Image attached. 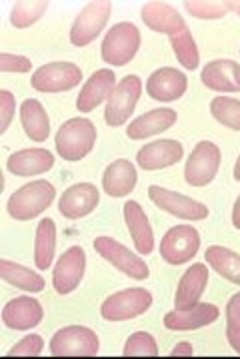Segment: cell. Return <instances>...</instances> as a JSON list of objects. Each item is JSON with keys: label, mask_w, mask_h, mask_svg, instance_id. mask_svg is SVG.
I'll return each mask as SVG.
<instances>
[{"label": "cell", "mask_w": 240, "mask_h": 359, "mask_svg": "<svg viewBox=\"0 0 240 359\" xmlns=\"http://www.w3.org/2000/svg\"><path fill=\"white\" fill-rule=\"evenodd\" d=\"M97 139H99V130L94 123L86 116H74L69 118L64 125H60L55 137V147L64 161L78 163L94 149Z\"/></svg>", "instance_id": "1"}, {"label": "cell", "mask_w": 240, "mask_h": 359, "mask_svg": "<svg viewBox=\"0 0 240 359\" xmlns=\"http://www.w3.org/2000/svg\"><path fill=\"white\" fill-rule=\"evenodd\" d=\"M57 187L50 181H30L8 197L6 211L15 221H30L43 215L44 211L55 203Z\"/></svg>", "instance_id": "2"}, {"label": "cell", "mask_w": 240, "mask_h": 359, "mask_svg": "<svg viewBox=\"0 0 240 359\" xmlns=\"http://www.w3.org/2000/svg\"><path fill=\"white\" fill-rule=\"evenodd\" d=\"M141 30L132 22H118L108 30L100 44V57L111 67H125L141 48Z\"/></svg>", "instance_id": "3"}, {"label": "cell", "mask_w": 240, "mask_h": 359, "mask_svg": "<svg viewBox=\"0 0 240 359\" xmlns=\"http://www.w3.org/2000/svg\"><path fill=\"white\" fill-rule=\"evenodd\" d=\"M150 307H153L150 291L142 287H132L106 297L100 305V316L106 321L118 323V321H128V319L144 316Z\"/></svg>", "instance_id": "4"}, {"label": "cell", "mask_w": 240, "mask_h": 359, "mask_svg": "<svg viewBox=\"0 0 240 359\" xmlns=\"http://www.w3.org/2000/svg\"><path fill=\"white\" fill-rule=\"evenodd\" d=\"M50 353L58 358H92L97 355L100 349V339L97 331L83 325H69L58 330L52 339H50Z\"/></svg>", "instance_id": "5"}, {"label": "cell", "mask_w": 240, "mask_h": 359, "mask_svg": "<svg viewBox=\"0 0 240 359\" xmlns=\"http://www.w3.org/2000/svg\"><path fill=\"white\" fill-rule=\"evenodd\" d=\"M142 95V81L136 74H127L111 95V99L106 101L104 109V123L108 127H122L127 125L128 118L132 116L136 104L141 101Z\"/></svg>", "instance_id": "6"}, {"label": "cell", "mask_w": 240, "mask_h": 359, "mask_svg": "<svg viewBox=\"0 0 240 359\" xmlns=\"http://www.w3.org/2000/svg\"><path fill=\"white\" fill-rule=\"evenodd\" d=\"M111 15H113V2H108V0L88 2L72 22L71 34H69L72 46L83 48V46L94 43L97 36H100V32L106 27Z\"/></svg>", "instance_id": "7"}, {"label": "cell", "mask_w": 240, "mask_h": 359, "mask_svg": "<svg viewBox=\"0 0 240 359\" xmlns=\"http://www.w3.org/2000/svg\"><path fill=\"white\" fill-rule=\"evenodd\" d=\"M223 153L218 144L212 141H200L192 149L190 157L184 165V181L190 187H206L211 185L220 169Z\"/></svg>", "instance_id": "8"}, {"label": "cell", "mask_w": 240, "mask_h": 359, "mask_svg": "<svg viewBox=\"0 0 240 359\" xmlns=\"http://www.w3.org/2000/svg\"><path fill=\"white\" fill-rule=\"evenodd\" d=\"M92 247L94 251L99 253L100 257L104 261H108L113 265L114 269H118L120 273H125L130 279H136V281H144L148 275H150V269L146 265V261H142L136 253H132L128 247L116 241L113 237H97L92 241Z\"/></svg>", "instance_id": "9"}, {"label": "cell", "mask_w": 240, "mask_h": 359, "mask_svg": "<svg viewBox=\"0 0 240 359\" xmlns=\"http://www.w3.org/2000/svg\"><path fill=\"white\" fill-rule=\"evenodd\" d=\"M83 83V69L74 62H48L32 72L30 86L38 93H64Z\"/></svg>", "instance_id": "10"}, {"label": "cell", "mask_w": 240, "mask_h": 359, "mask_svg": "<svg viewBox=\"0 0 240 359\" xmlns=\"http://www.w3.org/2000/svg\"><path fill=\"white\" fill-rule=\"evenodd\" d=\"M148 197L156 207L172 217H178L184 221H204L211 215V209L204 203L190 199L188 195L170 191V189L150 185L148 187Z\"/></svg>", "instance_id": "11"}, {"label": "cell", "mask_w": 240, "mask_h": 359, "mask_svg": "<svg viewBox=\"0 0 240 359\" xmlns=\"http://www.w3.org/2000/svg\"><path fill=\"white\" fill-rule=\"evenodd\" d=\"M200 249V235L192 225L170 227L160 239V257L169 265H184L197 257Z\"/></svg>", "instance_id": "12"}, {"label": "cell", "mask_w": 240, "mask_h": 359, "mask_svg": "<svg viewBox=\"0 0 240 359\" xmlns=\"http://www.w3.org/2000/svg\"><path fill=\"white\" fill-rule=\"evenodd\" d=\"M86 271V253L80 245L69 247L58 257L52 271V287L58 295H71L80 285Z\"/></svg>", "instance_id": "13"}, {"label": "cell", "mask_w": 240, "mask_h": 359, "mask_svg": "<svg viewBox=\"0 0 240 359\" xmlns=\"http://www.w3.org/2000/svg\"><path fill=\"white\" fill-rule=\"evenodd\" d=\"M100 203V193L92 183H76L66 189L58 199V213L71 221L88 217Z\"/></svg>", "instance_id": "14"}, {"label": "cell", "mask_w": 240, "mask_h": 359, "mask_svg": "<svg viewBox=\"0 0 240 359\" xmlns=\"http://www.w3.org/2000/svg\"><path fill=\"white\" fill-rule=\"evenodd\" d=\"M184 157V147L176 139H158L148 143L136 153V163L144 171H160L181 163Z\"/></svg>", "instance_id": "15"}, {"label": "cell", "mask_w": 240, "mask_h": 359, "mask_svg": "<svg viewBox=\"0 0 240 359\" xmlns=\"http://www.w3.org/2000/svg\"><path fill=\"white\" fill-rule=\"evenodd\" d=\"M44 319V309L34 297L20 295L4 305L2 323L13 331H29L41 325Z\"/></svg>", "instance_id": "16"}, {"label": "cell", "mask_w": 240, "mask_h": 359, "mask_svg": "<svg viewBox=\"0 0 240 359\" xmlns=\"http://www.w3.org/2000/svg\"><path fill=\"white\" fill-rule=\"evenodd\" d=\"M188 88V79L183 71L174 67H162L155 71L146 81V93L153 101H178Z\"/></svg>", "instance_id": "17"}, {"label": "cell", "mask_w": 240, "mask_h": 359, "mask_svg": "<svg viewBox=\"0 0 240 359\" xmlns=\"http://www.w3.org/2000/svg\"><path fill=\"white\" fill-rule=\"evenodd\" d=\"M116 74L113 69H100L88 76L76 99V109L80 113H92L97 107L111 99V95L116 88Z\"/></svg>", "instance_id": "18"}, {"label": "cell", "mask_w": 240, "mask_h": 359, "mask_svg": "<svg viewBox=\"0 0 240 359\" xmlns=\"http://www.w3.org/2000/svg\"><path fill=\"white\" fill-rule=\"evenodd\" d=\"M220 309L212 303H197L188 309H174L164 316V327L169 331H197L214 323Z\"/></svg>", "instance_id": "19"}, {"label": "cell", "mask_w": 240, "mask_h": 359, "mask_svg": "<svg viewBox=\"0 0 240 359\" xmlns=\"http://www.w3.org/2000/svg\"><path fill=\"white\" fill-rule=\"evenodd\" d=\"M202 85L216 93H240V65L230 58H216L200 72Z\"/></svg>", "instance_id": "20"}, {"label": "cell", "mask_w": 240, "mask_h": 359, "mask_svg": "<svg viewBox=\"0 0 240 359\" xmlns=\"http://www.w3.org/2000/svg\"><path fill=\"white\" fill-rule=\"evenodd\" d=\"M209 267L206 263H192L178 281L174 293V309H188L200 303V297L209 285Z\"/></svg>", "instance_id": "21"}, {"label": "cell", "mask_w": 240, "mask_h": 359, "mask_svg": "<svg viewBox=\"0 0 240 359\" xmlns=\"http://www.w3.org/2000/svg\"><path fill=\"white\" fill-rule=\"evenodd\" d=\"M136 181L139 172L128 158H116L102 172V189L113 199L128 197L136 187Z\"/></svg>", "instance_id": "22"}, {"label": "cell", "mask_w": 240, "mask_h": 359, "mask_svg": "<svg viewBox=\"0 0 240 359\" xmlns=\"http://www.w3.org/2000/svg\"><path fill=\"white\" fill-rule=\"evenodd\" d=\"M122 213H125V223L132 237V243L136 245V251L141 255H150L155 251V231L150 227V221L141 207V203L127 201L122 207Z\"/></svg>", "instance_id": "23"}, {"label": "cell", "mask_w": 240, "mask_h": 359, "mask_svg": "<svg viewBox=\"0 0 240 359\" xmlns=\"http://www.w3.org/2000/svg\"><path fill=\"white\" fill-rule=\"evenodd\" d=\"M144 25L155 32H162L167 36L178 34L181 30L188 29L181 13L167 2H146L141 8Z\"/></svg>", "instance_id": "24"}, {"label": "cell", "mask_w": 240, "mask_h": 359, "mask_svg": "<svg viewBox=\"0 0 240 359\" xmlns=\"http://www.w3.org/2000/svg\"><path fill=\"white\" fill-rule=\"evenodd\" d=\"M176 121H178V113L174 109H155L130 121L127 137L132 141H144L148 137H155L158 133H164L170 127H174Z\"/></svg>", "instance_id": "25"}, {"label": "cell", "mask_w": 240, "mask_h": 359, "mask_svg": "<svg viewBox=\"0 0 240 359\" xmlns=\"http://www.w3.org/2000/svg\"><path fill=\"white\" fill-rule=\"evenodd\" d=\"M55 163V155L48 149H22L8 157L6 169L16 177H34L50 171Z\"/></svg>", "instance_id": "26"}, {"label": "cell", "mask_w": 240, "mask_h": 359, "mask_svg": "<svg viewBox=\"0 0 240 359\" xmlns=\"http://www.w3.org/2000/svg\"><path fill=\"white\" fill-rule=\"evenodd\" d=\"M20 123L30 141L44 143L50 135V118L43 107V102L36 99H27L20 104Z\"/></svg>", "instance_id": "27"}, {"label": "cell", "mask_w": 240, "mask_h": 359, "mask_svg": "<svg viewBox=\"0 0 240 359\" xmlns=\"http://www.w3.org/2000/svg\"><path fill=\"white\" fill-rule=\"evenodd\" d=\"M55 251H57V223L55 219L46 217L38 223L34 235V265L38 271H46L52 265Z\"/></svg>", "instance_id": "28"}, {"label": "cell", "mask_w": 240, "mask_h": 359, "mask_svg": "<svg viewBox=\"0 0 240 359\" xmlns=\"http://www.w3.org/2000/svg\"><path fill=\"white\" fill-rule=\"evenodd\" d=\"M0 277L6 283L15 285L16 289L29 291V293H41L46 287L43 275H38L24 265H18L15 261H8V259H0Z\"/></svg>", "instance_id": "29"}, {"label": "cell", "mask_w": 240, "mask_h": 359, "mask_svg": "<svg viewBox=\"0 0 240 359\" xmlns=\"http://www.w3.org/2000/svg\"><path fill=\"white\" fill-rule=\"evenodd\" d=\"M204 259L212 269L226 281L240 285V255L223 245H212L204 251Z\"/></svg>", "instance_id": "30"}, {"label": "cell", "mask_w": 240, "mask_h": 359, "mask_svg": "<svg viewBox=\"0 0 240 359\" xmlns=\"http://www.w3.org/2000/svg\"><path fill=\"white\" fill-rule=\"evenodd\" d=\"M169 41L174 57H176V60L183 65L184 69H188V71L198 69V65H200V53H198L197 41H195L190 29H184L178 34H172V36H169Z\"/></svg>", "instance_id": "31"}, {"label": "cell", "mask_w": 240, "mask_h": 359, "mask_svg": "<svg viewBox=\"0 0 240 359\" xmlns=\"http://www.w3.org/2000/svg\"><path fill=\"white\" fill-rule=\"evenodd\" d=\"M211 115L216 123L230 130H240V101L232 97H214L211 101Z\"/></svg>", "instance_id": "32"}, {"label": "cell", "mask_w": 240, "mask_h": 359, "mask_svg": "<svg viewBox=\"0 0 240 359\" xmlns=\"http://www.w3.org/2000/svg\"><path fill=\"white\" fill-rule=\"evenodd\" d=\"M46 0H38V2H16L10 11V25L15 29H29L32 25H36L43 15L48 11Z\"/></svg>", "instance_id": "33"}, {"label": "cell", "mask_w": 240, "mask_h": 359, "mask_svg": "<svg viewBox=\"0 0 240 359\" xmlns=\"http://www.w3.org/2000/svg\"><path fill=\"white\" fill-rule=\"evenodd\" d=\"M125 355H144V358H156L158 355V345H156V339L146 333V331H136L132 333L125 344V349H122Z\"/></svg>", "instance_id": "34"}, {"label": "cell", "mask_w": 240, "mask_h": 359, "mask_svg": "<svg viewBox=\"0 0 240 359\" xmlns=\"http://www.w3.org/2000/svg\"><path fill=\"white\" fill-rule=\"evenodd\" d=\"M184 11L195 18H202V20H216L228 13L225 2H209V0H186Z\"/></svg>", "instance_id": "35"}, {"label": "cell", "mask_w": 240, "mask_h": 359, "mask_svg": "<svg viewBox=\"0 0 240 359\" xmlns=\"http://www.w3.org/2000/svg\"><path fill=\"white\" fill-rule=\"evenodd\" d=\"M44 351V339L38 333H30L27 337H22L15 347H10L8 355H29V358H36Z\"/></svg>", "instance_id": "36"}, {"label": "cell", "mask_w": 240, "mask_h": 359, "mask_svg": "<svg viewBox=\"0 0 240 359\" xmlns=\"http://www.w3.org/2000/svg\"><path fill=\"white\" fill-rule=\"evenodd\" d=\"M16 113L15 95L10 90H0V133H6Z\"/></svg>", "instance_id": "37"}, {"label": "cell", "mask_w": 240, "mask_h": 359, "mask_svg": "<svg viewBox=\"0 0 240 359\" xmlns=\"http://www.w3.org/2000/svg\"><path fill=\"white\" fill-rule=\"evenodd\" d=\"M0 71L2 72H30L32 71V60L22 55H10L2 53L0 55Z\"/></svg>", "instance_id": "38"}, {"label": "cell", "mask_w": 240, "mask_h": 359, "mask_svg": "<svg viewBox=\"0 0 240 359\" xmlns=\"http://www.w3.org/2000/svg\"><path fill=\"white\" fill-rule=\"evenodd\" d=\"M226 331L240 333V293H234L226 303Z\"/></svg>", "instance_id": "39"}, {"label": "cell", "mask_w": 240, "mask_h": 359, "mask_svg": "<svg viewBox=\"0 0 240 359\" xmlns=\"http://www.w3.org/2000/svg\"><path fill=\"white\" fill-rule=\"evenodd\" d=\"M192 353H195V349H192V345L188 344V341H181L178 345H174L172 351H170L172 358H176V355H192Z\"/></svg>", "instance_id": "40"}, {"label": "cell", "mask_w": 240, "mask_h": 359, "mask_svg": "<svg viewBox=\"0 0 240 359\" xmlns=\"http://www.w3.org/2000/svg\"><path fill=\"white\" fill-rule=\"evenodd\" d=\"M226 339H228L230 347L240 355V333H230V331H226Z\"/></svg>", "instance_id": "41"}, {"label": "cell", "mask_w": 240, "mask_h": 359, "mask_svg": "<svg viewBox=\"0 0 240 359\" xmlns=\"http://www.w3.org/2000/svg\"><path fill=\"white\" fill-rule=\"evenodd\" d=\"M232 225H234V229L240 231V195L234 201V207H232Z\"/></svg>", "instance_id": "42"}, {"label": "cell", "mask_w": 240, "mask_h": 359, "mask_svg": "<svg viewBox=\"0 0 240 359\" xmlns=\"http://www.w3.org/2000/svg\"><path fill=\"white\" fill-rule=\"evenodd\" d=\"M225 6L226 11H230V13H234V15L240 16V0H226Z\"/></svg>", "instance_id": "43"}, {"label": "cell", "mask_w": 240, "mask_h": 359, "mask_svg": "<svg viewBox=\"0 0 240 359\" xmlns=\"http://www.w3.org/2000/svg\"><path fill=\"white\" fill-rule=\"evenodd\" d=\"M234 181H239L240 183V155L237 158V165H234Z\"/></svg>", "instance_id": "44"}]
</instances>
